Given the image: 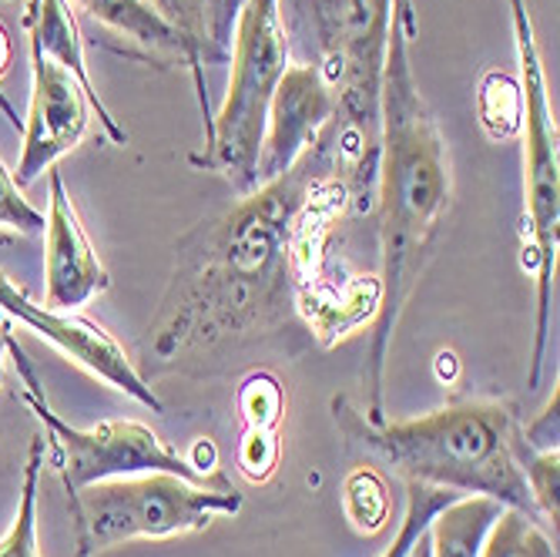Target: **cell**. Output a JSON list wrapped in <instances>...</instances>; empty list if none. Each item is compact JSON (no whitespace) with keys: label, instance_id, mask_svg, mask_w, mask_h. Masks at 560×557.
<instances>
[{"label":"cell","instance_id":"cell-1","mask_svg":"<svg viewBox=\"0 0 560 557\" xmlns=\"http://www.w3.org/2000/svg\"><path fill=\"white\" fill-rule=\"evenodd\" d=\"M332 172L339 165L323 131L289 172L198 222L175 245L172 279L144 333L151 367L168 370L225 343L276 333L295 316L292 242L319 182Z\"/></svg>","mask_w":560,"mask_h":557},{"label":"cell","instance_id":"cell-2","mask_svg":"<svg viewBox=\"0 0 560 557\" xmlns=\"http://www.w3.org/2000/svg\"><path fill=\"white\" fill-rule=\"evenodd\" d=\"M413 0H393L389 44L380 84V159H376V248H380V310L370 323L366 420H386L383 370L399 316L417 282L436 256L453 201V169L446 138L427 108L413 78Z\"/></svg>","mask_w":560,"mask_h":557},{"label":"cell","instance_id":"cell-3","mask_svg":"<svg viewBox=\"0 0 560 557\" xmlns=\"http://www.w3.org/2000/svg\"><path fill=\"white\" fill-rule=\"evenodd\" d=\"M332 420L352 443L386 461L406 484L417 480L460 497H493L503 508L540 521L514 457L521 414L511 399H453L417 420L373 423L346 396H336Z\"/></svg>","mask_w":560,"mask_h":557},{"label":"cell","instance_id":"cell-4","mask_svg":"<svg viewBox=\"0 0 560 557\" xmlns=\"http://www.w3.org/2000/svg\"><path fill=\"white\" fill-rule=\"evenodd\" d=\"M511 21L524 91V269H530L537 286L534 349L527 373V386L534 390L544 373L553 326V282L560 248V144L557 121L547 105V81L527 0H511Z\"/></svg>","mask_w":560,"mask_h":557},{"label":"cell","instance_id":"cell-5","mask_svg":"<svg viewBox=\"0 0 560 557\" xmlns=\"http://www.w3.org/2000/svg\"><path fill=\"white\" fill-rule=\"evenodd\" d=\"M8 357L18 367L21 380V399L27 410L44 423V461L50 464L65 484V494H78L81 487L101 484V480H118V477H138V474H175L198 487H232L225 471L215 474H198L185 453L172 450L155 430L138 423V420H105L97 427L78 430L68 420L58 417L50 407V399L40 386L37 367L27 357V349L18 343L14 329L8 333Z\"/></svg>","mask_w":560,"mask_h":557},{"label":"cell","instance_id":"cell-6","mask_svg":"<svg viewBox=\"0 0 560 557\" xmlns=\"http://www.w3.org/2000/svg\"><path fill=\"white\" fill-rule=\"evenodd\" d=\"M232 81L225 105L212 115L206 148L188 162L222 175L238 195L259 185V151L266 138L272 94L289 68L276 0H245L232 34Z\"/></svg>","mask_w":560,"mask_h":557},{"label":"cell","instance_id":"cell-7","mask_svg":"<svg viewBox=\"0 0 560 557\" xmlns=\"http://www.w3.org/2000/svg\"><path fill=\"white\" fill-rule=\"evenodd\" d=\"M235 487H198L175 474H138L101 480L68 497L74 557H94L128 541H165L198 534L215 518L242 511Z\"/></svg>","mask_w":560,"mask_h":557},{"label":"cell","instance_id":"cell-8","mask_svg":"<svg viewBox=\"0 0 560 557\" xmlns=\"http://www.w3.org/2000/svg\"><path fill=\"white\" fill-rule=\"evenodd\" d=\"M352 212V198L339 172L326 175L305 209L292 242L295 316L305 320L313 339L326 349L373 323L380 310L376 272H355L346 256L332 252L339 222Z\"/></svg>","mask_w":560,"mask_h":557},{"label":"cell","instance_id":"cell-9","mask_svg":"<svg viewBox=\"0 0 560 557\" xmlns=\"http://www.w3.org/2000/svg\"><path fill=\"white\" fill-rule=\"evenodd\" d=\"M0 313L8 320H18L21 326L34 329L44 336L55 349H61L68 360H74L81 370H88L94 380L105 386L131 396L141 407L162 414V399L151 390V383L138 373V367L128 360L121 343L94 320L81 313H65V310H47L44 302H34L11 276L0 272Z\"/></svg>","mask_w":560,"mask_h":557},{"label":"cell","instance_id":"cell-10","mask_svg":"<svg viewBox=\"0 0 560 557\" xmlns=\"http://www.w3.org/2000/svg\"><path fill=\"white\" fill-rule=\"evenodd\" d=\"M91 97L61 65L31 55V105L24 118V148L14 182L27 188L74 151L91 128Z\"/></svg>","mask_w":560,"mask_h":557},{"label":"cell","instance_id":"cell-11","mask_svg":"<svg viewBox=\"0 0 560 557\" xmlns=\"http://www.w3.org/2000/svg\"><path fill=\"white\" fill-rule=\"evenodd\" d=\"M112 276L81 225L58 169L47 172V216H44V306L81 313L91 299L108 292Z\"/></svg>","mask_w":560,"mask_h":557},{"label":"cell","instance_id":"cell-12","mask_svg":"<svg viewBox=\"0 0 560 557\" xmlns=\"http://www.w3.org/2000/svg\"><path fill=\"white\" fill-rule=\"evenodd\" d=\"M336 115V97L313 65L285 68L266 121L259 151V185L289 172L310 151Z\"/></svg>","mask_w":560,"mask_h":557},{"label":"cell","instance_id":"cell-13","mask_svg":"<svg viewBox=\"0 0 560 557\" xmlns=\"http://www.w3.org/2000/svg\"><path fill=\"white\" fill-rule=\"evenodd\" d=\"M182 40L185 47V68L191 71L198 112L206 121V135L212 128V105L206 91V68L225 65L232 55V34L235 27L222 14V0H144Z\"/></svg>","mask_w":560,"mask_h":557},{"label":"cell","instance_id":"cell-14","mask_svg":"<svg viewBox=\"0 0 560 557\" xmlns=\"http://www.w3.org/2000/svg\"><path fill=\"white\" fill-rule=\"evenodd\" d=\"M68 4L105 31L108 47H115L118 55L155 68L185 65L178 34L144 0H68Z\"/></svg>","mask_w":560,"mask_h":557},{"label":"cell","instance_id":"cell-15","mask_svg":"<svg viewBox=\"0 0 560 557\" xmlns=\"http://www.w3.org/2000/svg\"><path fill=\"white\" fill-rule=\"evenodd\" d=\"M24 31H27L31 55H40L47 61L61 65L65 71H71L81 81V88L88 91L91 108H94L101 128L112 135V141L128 144V131L115 121V115L108 112V105L94 91V81H91V71H88V58H84L81 27H78V18H74L68 0H27V8H24Z\"/></svg>","mask_w":560,"mask_h":557},{"label":"cell","instance_id":"cell-16","mask_svg":"<svg viewBox=\"0 0 560 557\" xmlns=\"http://www.w3.org/2000/svg\"><path fill=\"white\" fill-rule=\"evenodd\" d=\"M503 503L493 497L467 494L450 500L443 511L433 514L427 527L430 557H480V547L497 524Z\"/></svg>","mask_w":560,"mask_h":557},{"label":"cell","instance_id":"cell-17","mask_svg":"<svg viewBox=\"0 0 560 557\" xmlns=\"http://www.w3.org/2000/svg\"><path fill=\"white\" fill-rule=\"evenodd\" d=\"M477 121L487 131L490 141L517 138L524 128V91L521 81H514L506 71H483L477 81Z\"/></svg>","mask_w":560,"mask_h":557},{"label":"cell","instance_id":"cell-18","mask_svg":"<svg viewBox=\"0 0 560 557\" xmlns=\"http://www.w3.org/2000/svg\"><path fill=\"white\" fill-rule=\"evenodd\" d=\"M342 514L352 524L355 534L373 537L389 524L393 514V497L389 484L373 467H355L342 480Z\"/></svg>","mask_w":560,"mask_h":557},{"label":"cell","instance_id":"cell-19","mask_svg":"<svg viewBox=\"0 0 560 557\" xmlns=\"http://www.w3.org/2000/svg\"><path fill=\"white\" fill-rule=\"evenodd\" d=\"M40 471H44V437L31 440L24 477H21V500L18 514L0 537V557H40L37 550V490H40Z\"/></svg>","mask_w":560,"mask_h":557},{"label":"cell","instance_id":"cell-20","mask_svg":"<svg viewBox=\"0 0 560 557\" xmlns=\"http://www.w3.org/2000/svg\"><path fill=\"white\" fill-rule=\"evenodd\" d=\"M480 557H557V547L537 518L503 508L480 547Z\"/></svg>","mask_w":560,"mask_h":557},{"label":"cell","instance_id":"cell-21","mask_svg":"<svg viewBox=\"0 0 560 557\" xmlns=\"http://www.w3.org/2000/svg\"><path fill=\"white\" fill-rule=\"evenodd\" d=\"M460 494L443 490V487H430V484H406V514L399 521V531L393 537V544L380 554V557H413V550L420 547L430 521L436 511H443L450 500H456Z\"/></svg>","mask_w":560,"mask_h":557},{"label":"cell","instance_id":"cell-22","mask_svg":"<svg viewBox=\"0 0 560 557\" xmlns=\"http://www.w3.org/2000/svg\"><path fill=\"white\" fill-rule=\"evenodd\" d=\"M235 407L245 430H279L285 417V386L269 370H252L235 390Z\"/></svg>","mask_w":560,"mask_h":557},{"label":"cell","instance_id":"cell-23","mask_svg":"<svg viewBox=\"0 0 560 557\" xmlns=\"http://www.w3.org/2000/svg\"><path fill=\"white\" fill-rule=\"evenodd\" d=\"M514 457L521 464V474H524V484L530 490V500L540 514V521H550L553 531H557V518H560V453L557 450H547V453H537L530 446H524L521 437H514Z\"/></svg>","mask_w":560,"mask_h":557},{"label":"cell","instance_id":"cell-24","mask_svg":"<svg viewBox=\"0 0 560 557\" xmlns=\"http://www.w3.org/2000/svg\"><path fill=\"white\" fill-rule=\"evenodd\" d=\"M282 440L279 430H245L235 450V464L248 484H269L279 471Z\"/></svg>","mask_w":560,"mask_h":557},{"label":"cell","instance_id":"cell-25","mask_svg":"<svg viewBox=\"0 0 560 557\" xmlns=\"http://www.w3.org/2000/svg\"><path fill=\"white\" fill-rule=\"evenodd\" d=\"M0 229H11L21 235L44 232V212L31 206V198L14 182V172L4 162H0Z\"/></svg>","mask_w":560,"mask_h":557},{"label":"cell","instance_id":"cell-26","mask_svg":"<svg viewBox=\"0 0 560 557\" xmlns=\"http://www.w3.org/2000/svg\"><path fill=\"white\" fill-rule=\"evenodd\" d=\"M517 437L524 440V446L547 453L560 446V390H553V396L547 399V407L524 427H517Z\"/></svg>","mask_w":560,"mask_h":557},{"label":"cell","instance_id":"cell-27","mask_svg":"<svg viewBox=\"0 0 560 557\" xmlns=\"http://www.w3.org/2000/svg\"><path fill=\"white\" fill-rule=\"evenodd\" d=\"M185 461L198 471V474H215L219 471V450L212 437H198L191 443V450L185 453Z\"/></svg>","mask_w":560,"mask_h":557},{"label":"cell","instance_id":"cell-28","mask_svg":"<svg viewBox=\"0 0 560 557\" xmlns=\"http://www.w3.org/2000/svg\"><path fill=\"white\" fill-rule=\"evenodd\" d=\"M433 370H436V380H440V383H453L456 376H460V360H456L453 352H440L436 363H433Z\"/></svg>","mask_w":560,"mask_h":557},{"label":"cell","instance_id":"cell-29","mask_svg":"<svg viewBox=\"0 0 560 557\" xmlns=\"http://www.w3.org/2000/svg\"><path fill=\"white\" fill-rule=\"evenodd\" d=\"M11 61H14V40H11V31L0 24V78L11 71Z\"/></svg>","mask_w":560,"mask_h":557},{"label":"cell","instance_id":"cell-30","mask_svg":"<svg viewBox=\"0 0 560 557\" xmlns=\"http://www.w3.org/2000/svg\"><path fill=\"white\" fill-rule=\"evenodd\" d=\"M8 333H11V320L0 313V386H4V373H8Z\"/></svg>","mask_w":560,"mask_h":557},{"label":"cell","instance_id":"cell-31","mask_svg":"<svg viewBox=\"0 0 560 557\" xmlns=\"http://www.w3.org/2000/svg\"><path fill=\"white\" fill-rule=\"evenodd\" d=\"M0 115L8 118V125H11V128H18V131L24 128V118H18V108L11 105V97H8L4 91H0Z\"/></svg>","mask_w":560,"mask_h":557},{"label":"cell","instance_id":"cell-32","mask_svg":"<svg viewBox=\"0 0 560 557\" xmlns=\"http://www.w3.org/2000/svg\"><path fill=\"white\" fill-rule=\"evenodd\" d=\"M242 8H245V0H222V14H225V21H229L232 27H235V21H238Z\"/></svg>","mask_w":560,"mask_h":557},{"label":"cell","instance_id":"cell-33","mask_svg":"<svg viewBox=\"0 0 560 557\" xmlns=\"http://www.w3.org/2000/svg\"><path fill=\"white\" fill-rule=\"evenodd\" d=\"M413 557H430V547H427V534H423V541H420V547L413 550Z\"/></svg>","mask_w":560,"mask_h":557}]
</instances>
